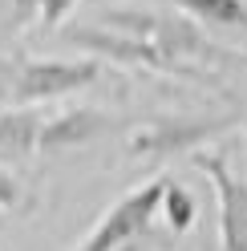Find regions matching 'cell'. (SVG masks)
<instances>
[{
  "instance_id": "ba28073f",
  "label": "cell",
  "mask_w": 247,
  "mask_h": 251,
  "mask_svg": "<svg viewBox=\"0 0 247 251\" xmlns=\"http://www.w3.org/2000/svg\"><path fill=\"white\" fill-rule=\"evenodd\" d=\"M41 118L33 105H8L0 109V166L8 162H28L37 154V134Z\"/></svg>"
},
{
  "instance_id": "3957f363",
  "label": "cell",
  "mask_w": 247,
  "mask_h": 251,
  "mask_svg": "<svg viewBox=\"0 0 247 251\" xmlns=\"http://www.w3.org/2000/svg\"><path fill=\"white\" fill-rule=\"evenodd\" d=\"M101 61L94 57H28L12 65V105H41V101H57L69 98L77 89H89L101 77Z\"/></svg>"
},
{
  "instance_id": "5b68a950",
  "label": "cell",
  "mask_w": 247,
  "mask_h": 251,
  "mask_svg": "<svg viewBox=\"0 0 247 251\" xmlns=\"http://www.w3.org/2000/svg\"><path fill=\"white\" fill-rule=\"evenodd\" d=\"M69 45L85 49V57L94 61H114L122 69H138V73H162V77H187L174 61H166L154 45L138 41V37H126V33H114V28H101V25H81L69 33Z\"/></svg>"
},
{
  "instance_id": "30bf717a",
  "label": "cell",
  "mask_w": 247,
  "mask_h": 251,
  "mask_svg": "<svg viewBox=\"0 0 247 251\" xmlns=\"http://www.w3.org/2000/svg\"><path fill=\"white\" fill-rule=\"evenodd\" d=\"M158 215L166 219L171 235H187V231L198 223V202H195V195H191L182 182L166 178V191H162V202H158Z\"/></svg>"
},
{
  "instance_id": "5bb4252c",
  "label": "cell",
  "mask_w": 247,
  "mask_h": 251,
  "mask_svg": "<svg viewBox=\"0 0 247 251\" xmlns=\"http://www.w3.org/2000/svg\"><path fill=\"white\" fill-rule=\"evenodd\" d=\"M12 105V65L8 61H0V109Z\"/></svg>"
},
{
  "instance_id": "9a60e30c",
  "label": "cell",
  "mask_w": 247,
  "mask_h": 251,
  "mask_svg": "<svg viewBox=\"0 0 247 251\" xmlns=\"http://www.w3.org/2000/svg\"><path fill=\"white\" fill-rule=\"evenodd\" d=\"M203 251H215V247H211V243H207V247H203Z\"/></svg>"
},
{
  "instance_id": "7c38bea8",
  "label": "cell",
  "mask_w": 247,
  "mask_h": 251,
  "mask_svg": "<svg viewBox=\"0 0 247 251\" xmlns=\"http://www.w3.org/2000/svg\"><path fill=\"white\" fill-rule=\"evenodd\" d=\"M25 191H21V178L12 175L8 166H0V211H21Z\"/></svg>"
},
{
  "instance_id": "9c48e42d",
  "label": "cell",
  "mask_w": 247,
  "mask_h": 251,
  "mask_svg": "<svg viewBox=\"0 0 247 251\" xmlns=\"http://www.w3.org/2000/svg\"><path fill=\"white\" fill-rule=\"evenodd\" d=\"M171 4L195 25L247 33V0H171Z\"/></svg>"
},
{
  "instance_id": "8fae6325",
  "label": "cell",
  "mask_w": 247,
  "mask_h": 251,
  "mask_svg": "<svg viewBox=\"0 0 247 251\" xmlns=\"http://www.w3.org/2000/svg\"><path fill=\"white\" fill-rule=\"evenodd\" d=\"M73 8H77V0H33V25H41L45 33H53Z\"/></svg>"
},
{
  "instance_id": "277c9868",
  "label": "cell",
  "mask_w": 247,
  "mask_h": 251,
  "mask_svg": "<svg viewBox=\"0 0 247 251\" xmlns=\"http://www.w3.org/2000/svg\"><path fill=\"white\" fill-rule=\"evenodd\" d=\"M162 191H166V175L134 186L130 195H122L114 207L98 219V227L85 235V243L77 251H130V243L150 235V223L158 219Z\"/></svg>"
},
{
  "instance_id": "6da1fadb",
  "label": "cell",
  "mask_w": 247,
  "mask_h": 251,
  "mask_svg": "<svg viewBox=\"0 0 247 251\" xmlns=\"http://www.w3.org/2000/svg\"><path fill=\"white\" fill-rule=\"evenodd\" d=\"M101 28H114V33H126V37H138V41L154 45V49L166 61H174L187 77H211L207 65L227 61L223 45H215L187 17H158V12H138V8H105Z\"/></svg>"
},
{
  "instance_id": "8992f818",
  "label": "cell",
  "mask_w": 247,
  "mask_h": 251,
  "mask_svg": "<svg viewBox=\"0 0 247 251\" xmlns=\"http://www.w3.org/2000/svg\"><path fill=\"white\" fill-rule=\"evenodd\" d=\"M195 166L203 170L219 199V247L215 251H247V178L223 162V154L195 150Z\"/></svg>"
},
{
  "instance_id": "52a82bcc",
  "label": "cell",
  "mask_w": 247,
  "mask_h": 251,
  "mask_svg": "<svg viewBox=\"0 0 247 251\" xmlns=\"http://www.w3.org/2000/svg\"><path fill=\"white\" fill-rule=\"evenodd\" d=\"M118 130V118L101 114L94 105H73V109H57V114L41 118V134H37V154H65L77 146H89Z\"/></svg>"
},
{
  "instance_id": "7a4b0ae2",
  "label": "cell",
  "mask_w": 247,
  "mask_h": 251,
  "mask_svg": "<svg viewBox=\"0 0 247 251\" xmlns=\"http://www.w3.org/2000/svg\"><path fill=\"white\" fill-rule=\"evenodd\" d=\"M239 126V114H150L138 118L126 134L130 158H171L191 154L198 146L219 142L227 130Z\"/></svg>"
},
{
  "instance_id": "4fadbf2b",
  "label": "cell",
  "mask_w": 247,
  "mask_h": 251,
  "mask_svg": "<svg viewBox=\"0 0 247 251\" xmlns=\"http://www.w3.org/2000/svg\"><path fill=\"white\" fill-rule=\"evenodd\" d=\"M33 25V0H12V28Z\"/></svg>"
}]
</instances>
